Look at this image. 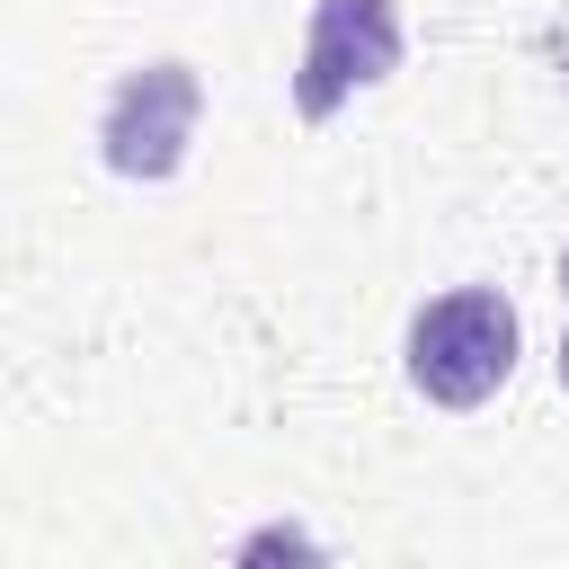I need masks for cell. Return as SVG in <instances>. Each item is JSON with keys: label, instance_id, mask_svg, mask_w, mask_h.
I'll return each mask as SVG.
<instances>
[{"label": "cell", "instance_id": "obj_1", "mask_svg": "<svg viewBox=\"0 0 569 569\" xmlns=\"http://www.w3.org/2000/svg\"><path fill=\"white\" fill-rule=\"evenodd\" d=\"M516 347H525L516 302H507L498 284H453V293H436V302L409 311L400 365H409V382H418L436 409H480V400L516 373Z\"/></svg>", "mask_w": 569, "mask_h": 569}, {"label": "cell", "instance_id": "obj_2", "mask_svg": "<svg viewBox=\"0 0 569 569\" xmlns=\"http://www.w3.org/2000/svg\"><path fill=\"white\" fill-rule=\"evenodd\" d=\"M196 124H204V80H196V62H178V53L133 62V71L107 89V107H98V160H107L116 178H133V187H160V178L187 169Z\"/></svg>", "mask_w": 569, "mask_h": 569}, {"label": "cell", "instance_id": "obj_3", "mask_svg": "<svg viewBox=\"0 0 569 569\" xmlns=\"http://www.w3.org/2000/svg\"><path fill=\"white\" fill-rule=\"evenodd\" d=\"M391 71H400V0H311L293 53V116L329 124L356 89H382Z\"/></svg>", "mask_w": 569, "mask_h": 569}, {"label": "cell", "instance_id": "obj_4", "mask_svg": "<svg viewBox=\"0 0 569 569\" xmlns=\"http://www.w3.org/2000/svg\"><path fill=\"white\" fill-rule=\"evenodd\" d=\"M560 391H569V329H560Z\"/></svg>", "mask_w": 569, "mask_h": 569}, {"label": "cell", "instance_id": "obj_5", "mask_svg": "<svg viewBox=\"0 0 569 569\" xmlns=\"http://www.w3.org/2000/svg\"><path fill=\"white\" fill-rule=\"evenodd\" d=\"M560 293H569V249H560Z\"/></svg>", "mask_w": 569, "mask_h": 569}]
</instances>
